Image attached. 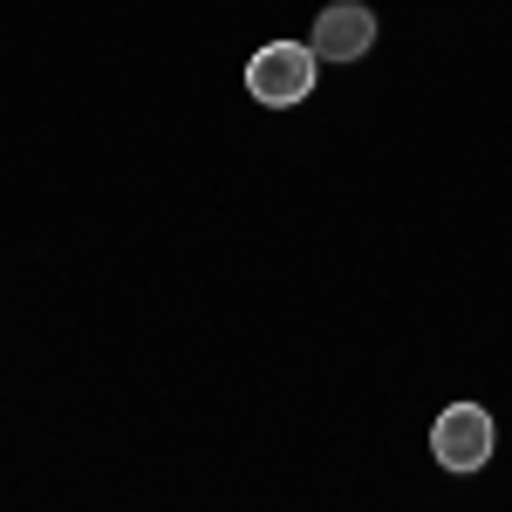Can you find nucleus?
I'll return each mask as SVG.
<instances>
[{
	"instance_id": "nucleus-1",
	"label": "nucleus",
	"mask_w": 512,
	"mask_h": 512,
	"mask_svg": "<svg viewBox=\"0 0 512 512\" xmlns=\"http://www.w3.org/2000/svg\"><path fill=\"white\" fill-rule=\"evenodd\" d=\"M315 48L308 41H267V48H253V62H246V96L253 103H267V110H294V103H308L315 96Z\"/></svg>"
},
{
	"instance_id": "nucleus-2",
	"label": "nucleus",
	"mask_w": 512,
	"mask_h": 512,
	"mask_svg": "<svg viewBox=\"0 0 512 512\" xmlns=\"http://www.w3.org/2000/svg\"><path fill=\"white\" fill-rule=\"evenodd\" d=\"M492 417H485V410H478V403H451V410H444V417H437L431 424V458L437 465H444V472H478V465H485V458H492Z\"/></svg>"
},
{
	"instance_id": "nucleus-3",
	"label": "nucleus",
	"mask_w": 512,
	"mask_h": 512,
	"mask_svg": "<svg viewBox=\"0 0 512 512\" xmlns=\"http://www.w3.org/2000/svg\"><path fill=\"white\" fill-rule=\"evenodd\" d=\"M315 62H362L369 48H376V14L362 7V0H335V7H321L315 14Z\"/></svg>"
}]
</instances>
